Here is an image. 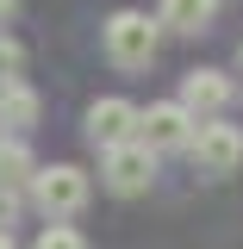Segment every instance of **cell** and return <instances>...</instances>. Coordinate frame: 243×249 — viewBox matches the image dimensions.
Listing matches in <instances>:
<instances>
[{
  "label": "cell",
  "instance_id": "obj_1",
  "mask_svg": "<svg viewBox=\"0 0 243 249\" xmlns=\"http://www.w3.org/2000/svg\"><path fill=\"white\" fill-rule=\"evenodd\" d=\"M100 44H106V56L119 62V69H150V62H156V44H162V19L125 6V13H112V19L100 25Z\"/></svg>",
  "mask_w": 243,
  "mask_h": 249
},
{
  "label": "cell",
  "instance_id": "obj_2",
  "mask_svg": "<svg viewBox=\"0 0 243 249\" xmlns=\"http://www.w3.org/2000/svg\"><path fill=\"white\" fill-rule=\"evenodd\" d=\"M93 181L75 168V162H50V168H37V181H31V199H37V212L50 218V224H69V218L88 206Z\"/></svg>",
  "mask_w": 243,
  "mask_h": 249
},
{
  "label": "cell",
  "instance_id": "obj_3",
  "mask_svg": "<svg viewBox=\"0 0 243 249\" xmlns=\"http://www.w3.org/2000/svg\"><path fill=\"white\" fill-rule=\"evenodd\" d=\"M193 131H200V119L187 112L181 100H156L150 112L137 119V143H144L150 156H162V150H187V143H193Z\"/></svg>",
  "mask_w": 243,
  "mask_h": 249
},
{
  "label": "cell",
  "instance_id": "obj_4",
  "mask_svg": "<svg viewBox=\"0 0 243 249\" xmlns=\"http://www.w3.org/2000/svg\"><path fill=\"white\" fill-rule=\"evenodd\" d=\"M187 156H193V168L200 175H237V162H243V131L237 124H224V119H206L200 131H193V143H187Z\"/></svg>",
  "mask_w": 243,
  "mask_h": 249
},
{
  "label": "cell",
  "instance_id": "obj_5",
  "mask_svg": "<svg viewBox=\"0 0 243 249\" xmlns=\"http://www.w3.org/2000/svg\"><path fill=\"white\" fill-rule=\"evenodd\" d=\"M137 119H144V112H137L131 100L106 93V100H93V106H88V143H93L100 156L119 150V143H137Z\"/></svg>",
  "mask_w": 243,
  "mask_h": 249
},
{
  "label": "cell",
  "instance_id": "obj_6",
  "mask_svg": "<svg viewBox=\"0 0 243 249\" xmlns=\"http://www.w3.org/2000/svg\"><path fill=\"white\" fill-rule=\"evenodd\" d=\"M100 181L112 187V193H144L156 181V156L144 143H119V150L100 156Z\"/></svg>",
  "mask_w": 243,
  "mask_h": 249
},
{
  "label": "cell",
  "instance_id": "obj_7",
  "mask_svg": "<svg viewBox=\"0 0 243 249\" xmlns=\"http://www.w3.org/2000/svg\"><path fill=\"white\" fill-rule=\"evenodd\" d=\"M181 106H187L200 124H206V119H218V112L231 106V81H224L218 69H193V75L181 81Z\"/></svg>",
  "mask_w": 243,
  "mask_h": 249
},
{
  "label": "cell",
  "instance_id": "obj_8",
  "mask_svg": "<svg viewBox=\"0 0 243 249\" xmlns=\"http://www.w3.org/2000/svg\"><path fill=\"white\" fill-rule=\"evenodd\" d=\"M212 13H218V0H162V25L168 31H181V37H200V31L212 25Z\"/></svg>",
  "mask_w": 243,
  "mask_h": 249
},
{
  "label": "cell",
  "instance_id": "obj_9",
  "mask_svg": "<svg viewBox=\"0 0 243 249\" xmlns=\"http://www.w3.org/2000/svg\"><path fill=\"white\" fill-rule=\"evenodd\" d=\"M31 181H37V156H31L19 137H6V143H0V187L19 193V187H31Z\"/></svg>",
  "mask_w": 243,
  "mask_h": 249
},
{
  "label": "cell",
  "instance_id": "obj_10",
  "mask_svg": "<svg viewBox=\"0 0 243 249\" xmlns=\"http://www.w3.org/2000/svg\"><path fill=\"white\" fill-rule=\"evenodd\" d=\"M0 124H6V131H31V124H37V93H31L25 81L0 88Z\"/></svg>",
  "mask_w": 243,
  "mask_h": 249
},
{
  "label": "cell",
  "instance_id": "obj_11",
  "mask_svg": "<svg viewBox=\"0 0 243 249\" xmlns=\"http://www.w3.org/2000/svg\"><path fill=\"white\" fill-rule=\"evenodd\" d=\"M31 249H88V237H81L75 224H44V237H37Z\"/></svg>",
  "mask_w": 243,
  "mask_h": 249
},
{
  "label": "cell",
  "instance_id": "obj_12",
  "mask_svg": "<svg viewBox=\"0 0 243 249\" xmlns=\"http://www.w3.org/2000/svg\"><path fill=\"white\" fill-rule=\"evenodd\" d=\"M19 69H25V50H19L13 37H0V88H13V81H19Z\"/></svg>",
  "mask_w": 243,
  "mask_h": 249
},
{
  "label": "cell",
  "instance_id": "obj_13",
  "mask_svg": "<svg viewBox=\"0 0 243 249\" xmlns=\"http://www.w3.org/2000/svg\"><path fill=\"white\" fill-rule=\"evenodd\" d=\"M13 218H19V193H13V187H0V231H6Z\"/></svg>",
  "mask_w": 243,
  "mask_h": 249
},
{
  "label": "cell",
  "instance_id": "obj_14",
  "mask_svg": "<svg viewBox=\"0 0 243 249\" xmlns=\"http://www.w3.org/2000/svg\"><path fill=\"white\" fill-rule=\"evenodd\" d=\"M13 13H19V0H0V25H6V19H13Z\"/></svg>",
  "mask_w": 243,
  "mask_h": 249
},
{
  "label": "cell",
  "instance_id": "obj_15",
  "mask_svg": "<svg viewBox=\"0 0 243 249\" xmlns=\"http://www.w3.org/2000/svg\"><path fill=\"white\" fill-rule=\"evenodd\" d=\"M0 249H13V237H6V231H0Z\"/></svg>",
  "mask_w": 243,
  "mask_h": 249
},
{
  "label": "cell",
  "instance_id": "obj_16",
  "mask_svg": "<svg viewBox=\"0 0 243 249\" xmlns=\"http://www.w3.org/2000/svg\"><path fill=\"white\" fill-rule=\"evenodd\" d=\"M0 143H6V124H0Z\"/></svg>",
  "mask_w": 243,
  "mask_h": 249
}]
</instances>
